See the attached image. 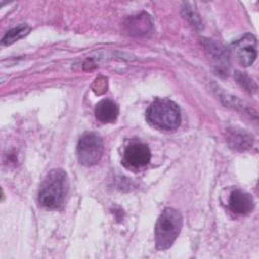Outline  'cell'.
<instances>
[{
	"mask_svg": "<svg viewBox=\"0 0 259 259\" xmlns=\"http://www.w3.org/2000/svg\"><path fill=\"white\" fill-rule=\"evenodd\" d=\"M229 146L237 151H244L252 147V136L245 131L238 128H229L226 138Z\"/></svg>",
	"mask_w": 259,
	"mask_h": 259,
	"instance_id": "9",
	"label": "cell"
},
{
	"mask_svg": "<svg viewBox=\"0 0 259 259\" xmlns=\"http://www.w3.org/2000/svg\"><path fill=\"white\" fill-rule=\"evenodd\" d=\"M146 118L153 126L164 130H176L181 122L178 105L169 99L155 100L146 111Z\"/></svg>",
	"mask_w": 259,
	"mask_h": 259,
	"instance_id": "2",
	"label": "cell"
},
{
	"mask_svg": "<svg viewBox=\"0 0 259 259\" xmlns=\"http://www.w3.org/2000/svg\"><path fill=\"white\" fill-rule=\"evenodd\" d=\"M151 160V151L149 147L141 142H134L126 146L122 164L131 170H139L149 164Z\"/></svg>",
	"mask_w": 259,
	"mask_h": 259,
	"instance_id": "5",
	"label": "cell"
},
{
	"mask_svg": "<svg viewBox=\"0 0 259 259\" xmlns=\"http://www.w3.org/2000/svg\"><path fill=\"white\" fill-rule=\"evenodd\" d=\"M30 31V27L27 24H19L13 28H11L10 30H8L5 35L2 38V45L4 46H9L15 41H17L18 39L22 38L23 36H25L28 32Z\"/></svg>",
	"mask_w": 259,
	"mask_h": 259,
	"instance_id": "11",
	"label": "cell"
},
{
	"mask_svg": "<svg viewBox=\"0 0 259 259\" xmlns=\"http://www.w3.org/2000/svg\"><path fill=\"white\" fill-rule=\"evenodd\" d=\"M126 27L131 34L145 35L152 30V21L148 14L142 13L128 18Z\"/></svg>",
	"mask_w": 259,
	"mask_h": 259,
	"instance_id": "10",
	"label": "cell"
},
{
	"mask_svg": "<svg viewBox=\"0 0 259 259\" xmlns=\"http://www.w3.org/2000/svg\"><path fill=\"white\" fill-rule=\"evenodd\" d=\"M103 141L99 135L88 133L81 137L77 145L78 160L82 165L92 166L98 163L103 155Z\"/></svg>",
	"mask_w": 259,
	"mask_h": 259,
	"instance_id": "4",
	"label": "cell"
},
{
	"mask_svg": "<svg viewBox=\"0 0 259 259\" xmlns=\"http://www.w3.org/2000/svg\"><path fill=\"white\" fill-rule=\"evenodd\" d=\"M228 206L235 213L248 214L254 208V200L249 193L241 189H235L229 196Z\"/></svg>",
	"mask_w": 259,
	"mask_h": 259,
	"instance_id": "7",
	"label": "cell"
},
{
	"mask_svg": "<svg viewBox=\"0 0 259 259\" xmlns=\"http://www.w3.org/2000/svg\"><path fill=\"white\" fill-rule=\"evenodd\" d=\"M237 73H238V74H237V80H238V82L241 83L242 86H244L247 90H251V89H252V84H253L252 80H250L247 76L241 74L240 72H237Z\"/></svg>",
	"mask_w": 259,
	"mask_h": 259,
	"instance_id": "13",
	"label": "cell"
},
{
	"mask_svg": "<svg viewBox=\"0 0 259 259\" xmlns=\"http://www.w3.org/2000/svg\"><path fill=\"white\" fill-rule=\"evenodd\" d=\"M68 192V178L63 169H53L42 181L39 192V204L49 209L59 208Z\"/></svg>",
	"mask_w": 259,
	"mask_h": 259,
	"instance_id": "1",
	"label": "cell"
},
{
	"mask_svg": "<svg viewBox=\"0 0 259 259\" xmlns=\"http://www.w3.org/2000/svg\"><path fill=\"white\" fill-rule=\"evenodd\" d=\"M232 52L239 63L245 67L254 63L257 57V40L253 34L246 33L233 41L231 45Z\"/></svg>",
	"mask_w": 259,
	"mask_h": 259,
	"instance_id": "6",
	"label": "cell"
},
{
	"mask_svg": "<svg viewBox=\"0 0 259 259\" xmlns=\"http://www.w3.org/2000/svg\"><path fill=\"white\" fill-rule=\"evenodd\" d=\"M182 224V215L177 209L172 207L165 208L160 214L155 227L156 247L160 250L170 248L177 239Z\"/></svg>",
	"mask_w": 259,
	"mask_h": 259,
	"instance_id": "3",
	"label": "cell"
},
{
	"mask_svg": "<svg viewBox=\"0 0 259 259\" xmlns=\"http://www.w3.org/2000/svg\"><path fill=\"white\" fill-rule=\"evenodd\" d=\"M184 11H185V15H186V18L190 21V23L195 26V27H201V22H200V19L198 17V15L195 13V11H193L192 9H190V7L186 6L184 8Z\"/></svg>",
	"mask_w": 259,
	"mask_h": 259,
	"instance_id": "12",
	"label": "cell"
},
{
	"mask_svg": "<svg viewBox=\"0 0 259 259\" xmlns=\"http://www.w3.org/2000/svg\"><path fill=\"white\" fill-rule=\"evenodd\" d=\"M118 112H119L118 105L116 104L115 101L111 99L100 100L94 108V114L96 119L102 123L115 121V119L117 118Z\"/></svg>",
	"mask_w": 259,
	"mask_h": 259,
	"instance_id": "8",
	"label": "cell"
}]
</instances>
